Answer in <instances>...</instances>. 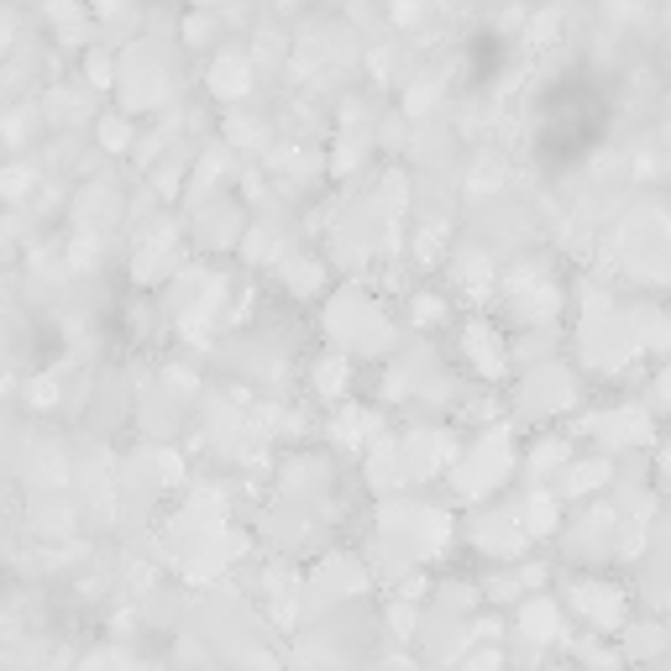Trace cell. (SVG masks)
Instances as JSON below:
<instances>
[{
  "instance_id": "1",
  "label": "cell",
  "mask_w": 671,
  "mask_h": 671,
  "mask_svg": "<svg viewBox=\"0 0 671 671\" xmlns=\"http://www.w3.org/2000/svg\"><path fill=\"white\" fill-rule=\"evenodd\" d=\"M572 603L593 624H619V599H614V593H603L599 582H577V588H572Z\"/></svg>"
},
{
  "instance_id": "2",
  "label": "cell",
  "mask_w": 671,
  "mask_h": 671,
  "mask_svg": "<svg viewBox=\"0 0 671 671\" xmlns=\"http://www.w3.org/2000/svg\"><path fill=\"white\" fill-rule=\"evenodd\" d=\"M520 629H525L530 640H556V635H561V619H556V609L546 599H535L525 614H520Z\"/></svg>"
}]
</instances>
